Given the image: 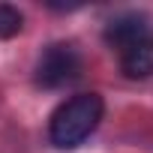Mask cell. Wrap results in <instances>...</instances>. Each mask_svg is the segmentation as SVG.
Wrapping results in <instances>:
<instances>
[{
    "mask_svg": "<svg viewBox=\"0 0 153 153\" xmlns=\"http://www.w3.org/2000/svg\"><path fill=\"white\" fill-rule=\"evenodd\" d=\"M105 111V102L99 93H78L69 96L63 105H57V111L48 120V138L54 147L60 150H72L81 141H87L93 135V129L99 126Z\"/></svg>",
    "mask_w": 153,
    "mask_h": 153,
    "instance_id": "6da1fadb",
    "label": "cell"
},
{
    "mask_svg": "<svg viewBox=\"0 0 153 153\" xmlns=\"http://www.w3.org/2000/svg\"><path fill=\"white\" fill-rule=\"evenodd\" d=\"M81 75V54L72 45H51L36 63V84L45 90H60Z\"/></svg>",
    "mask_w": 153,
    "mask_h": 153,
    "instance_id": "7a4b0ae2",
    "label": "cell"
},
{
    "mask_svg": "<svg viewBox=\"0 0 153 153\" xmlns=\"http://www.w3.org/2000/svg\"><path fill=\"white\" fill-rule=\"evenodd\" d=\"M150 33H153V30H150L147 18H144V15H138V12H123V15H114V18L105 24V42H108L111 48H117V54H120L123 48L135 45L138 39L150 36Z\"/></svg>",
    "mask_w": 153,
    "mask_h": 153,
    "instance_id": "3957f363",
    "label": "cell"
},
{
    "mask_svg": "<svg viewBox=\"0 0 153 153\" xmlns=\"http://www.w3.org/2000/svg\"><path fill=\"white\" fill-rule=\"evenodd\" d=\"M120 69L126 78H150L153 75V33L120 51Z\"/></svg>",
    "mask_w": 153,
    "mask_h": 153,
    "instance_id": "277c9868",
    "label": "cell"
},
{
    "mask_svg": "<svg viewBox=\"0 0 153 153\" xmlns=\"http://www.w3.org/2000/svg\"><path fill=\"white\" fill-rule=\"evenodd\" d=\"M21 27H24L21 12H18L15 6H9V3H0V39H12V36H18Z\"/></svg>",
    "mask_w": 153,
    "mask_h": 153,
    "instance_id": "5b68a950",
    "label": "cell"
}]
</instances>
